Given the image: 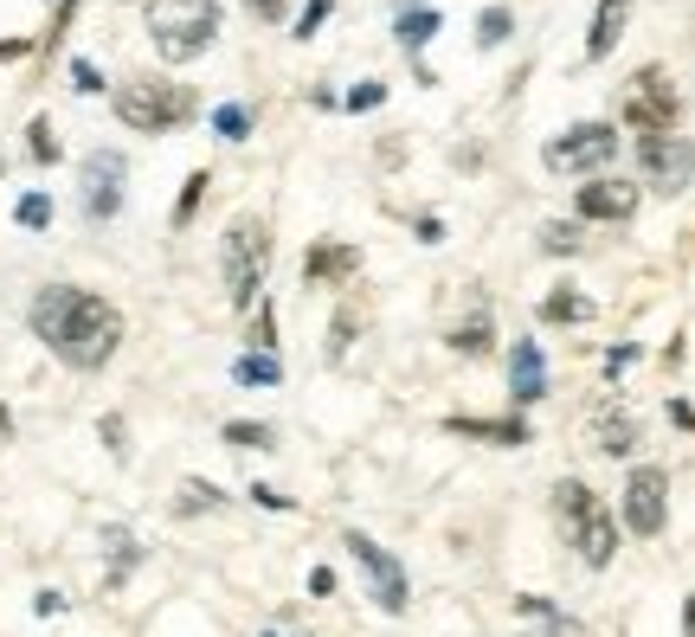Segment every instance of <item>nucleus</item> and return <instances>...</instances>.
<instances>
[{"label":"nucleus","instance_id":"f257e3e1","mask_svg":"<svg viewBox=\"0 0 695 637\" xmlns=\"http://www.w3.org/2000/svg\"><path fill=\"white\" fill-rule=\"evenodd\" d=\"M26 329L46 342L52 360H65L71 373H97L110 354L123 348V309L84 283H39Z\"/></svg>","mask_w":695,"mask_h":637},{"label":"nucleus","instance_id":"f03ea898","mask_svg":"<svg viewBox=\"0 0 695 637\" xmlns=\"http://www.w3.org/2000/svg\"><path fill=\"white\" fill-rule=\"evenodd\" d=\"M142 26H148L155 52L168 65H194L219 39V0H148L142 7Z\"/></svg>","mask_w":695,"mask_h":637},{"label":"nucleus","instance_id":"7ed1b4c3","mask_svg":"<svg viewBox=\"0 0 695 637\" xmlns=\"http://www.w3.org/2000/svg\"><path fill=\"white\" fill-rule=\"evenodd\" d=\"M110 103H117V123L142 130V136H168V130L194 123V110H200L194 90L174 84V77H130V84L110 90Z\"/></svg>","mask_w":695,"mask_h":637},{"label":"nucleus","instance_id":"20e7f679","mask_svg":"<svg viewBox=\"0 0 695 637\" xmlns=\"http://www.w3.org/2000/svg\"><path fill=\"white\" fill-rule=\"evenodd\" d=\"M219 271H225V303L232 309H258V290H265V271H271V225L258 212H239L225 225Z\"/></svg>","mask_w":695,"mask_h":637},{"label":"nucleus","instance_id":"39448f33","mask_svg":"<svg viewBox=\"0 0 695 637\" xmlns=\"http://www.w3.org/2000/svg\"><path fill=\"white\" fill-rule=\"evenodd\" d=\"M554 522L586 566H612V554H619V522L606 515V502L586 490L580 477L554 483Z\"/></svg>","mask_w":695,"mask_h":637},{"label":"nucleus","instance_id":"423d86ee","mask_svg":"<svg viewBox=\"0 0 695 637\" xmlns=\"http://www.w3.org/2000/svg\"><path fill=\"white\" fill-rule=\"evenodd\" d=\"M619 117H625V130H637V136H670L676 130V84H670V71L663 65L637 71L625 84V97H619Z\"/></svg>","mask_w":695,"mask_h":637},{"label":"nucleus","instance_id":"0eeeda50","mask_svg":"<svg viewBox=\"0 0 695 637\" xmlns=\"http://www.w3.org/2000/svg\"><path fill=\"white\" fill-rule=\"evenodd\" d=\"M342 548H348V554H354V566L367 573V592H374V605H380V612H406V605H413V586H406V566L393 561V554H387V548H380L374 535H361V528H348V535H342Z\"/></svg>","mask_w":695,"mask_h":637},{"label":"nucleus","instance_id":"6e6552de","mask_svg":"<svg viewBox=\"0 0 695 637\" xmlns=\"http://www.w3.org/2000/svg\"><path fill=\"white\" fill-rule=\"evenodd\" d=\"M612 155H619V130H612V123H573L566 136H554L541 148V161H548L554 174H599Z\"/></svg>","mask_w":695,"mask_h":637},{"label":"nucleus","instance_id":"1a4fd4ad","mask_svg":"<svg viewBox=\"0 0 695 637\" xmlns=\"http://www.w3.org/2000/svg\"><path fill=\"white\" fill-rule=\"evenodd\" d=\"M663 522H670V470L637 464V470L625 477V528L637 535V541H657Z\"/></svg>","mask_w":695,"mask_h":637},{"label":"nucleus","instance_id":"9d476101","mask_svg":"<svg viewBox=\"0 0 695 637\" xmlns=\"http://www.w3.org/2000/svg\"><path fill=\"white\" fill-rule=\"evenodd\" d=\"M123 174H130V161L117 148H90L84 155V194H77V207H84L90 225H110L123 212Z\"/></svg>","mask_w":695,"mask_h":637},{"label":"nucleus","instance_id":"9b49d317","mask_svg":"<svg viewBox=\"0 0 695 637\" xmlns=\"http://www.w3.org/2000/svg\"><path fill=\"white\" fill-rule=\"evenodd\" d=\"M637 168L657 194H683L695 181V142L690 136H637Z\"/></svg>","mask_w":695,"mask_h":637},{"label":"nucleus","instance_id":"f8f14e48","mask_svg":"<svg viewBox=\"0 0 695 637\" xmlns=\"http://www.w3.org/2000/svg\"><path fill=\"white\" fill-rule=\"evenodd\" d=\"M573 212H580V219H599V225H625L631 212H637V181H619V174H593V181H580V194H573Z\"/></svg>","mask_w":695,"mask_h":637},{"label":"nucleus","instance_id":"ddd939ff","mask_svg":"<svg viewBox=\"0 0 695 637\" xmlns=\"http://www.w3.org/2000/svg\"><path fill=\"white\" fill-rule=\"evenodd\" d=\"M509 400H515V406L548 400V354H541L535 335H515V342H509Z\"/></svg>","mask_w":695,"mask_h":637},{"label":"nucleus","instance_id":"4468645a","mask_svg":"<svg viewBox=\"0 0 695 637\" xmlns=\"http://www.w3.org/2000/svg\"><path fill=\"white\" fill-rule=\"evenodd\" d=\"M354 271H361V252L342 245V238H316V245L303 252V283H316V290H322V283H348Z\"/></svg>","mask_w":695,"mask_h":637},{"label":"nucleus","instance_id":"2eb2a0df","mask_svg":"<svg viewBox=\"0 0 695 637\" xmlns=\"http://www.w3.org/2000/svg\"><path fill=\"white\" fill-rule=\"evenodd\" d=\"M625 20H631V0H599L593 33H586V59H612V46L625 39Z\"/></svg>","mask_w":695,"mask_h":637},{"label":"nucleus","instance_id":"dca6fc26","mask_svg":"<svg viewBox=\"0 0 695 637\" xmlns=\"http://www.w3.org/2000/svg\"><path fill=\"white\" fill-rule=\"evenodd\" d=\"M444 431L477 438V444H528V438H535L528 419H444Z\"/></svg>","mask_w":695,"mask_h":637},{"label":"nucleus","instance_id":"f3484780","mask_svg":"<svg viewBox=\"0 0 695 637\" xmlns=\"http://www.w3.org/2000/svg\"><path fill=\"white\" fill-rule=\"evenodd\" d=\"M593 451L631 457V451H637V419H625V413H599V419H593Z\"/></svg>","mask_w":695,"mask_h":637},{"label":"nucleus","instance_id":"a211bd4d","mask_svg":"<svg viewBox=\"0 0 695 637\" xmlns=\"http://www.w3.org/2000/svg\"><path fill=\"white\" fill-rule=\"evenodd\" d=\"M599 309H593V296H580V290H548L541 296V322H593Z\"/></svg>","mask_w":695,"mask_h":637},{"label":"nucleus","instance_id":"6ab92c4d","mask_svg":"<svg viewBox=\"0 0 695 637\" xmlns=\"http://www.w3.org/2000/svg\"><path fill=\"white\" fill-rule=\"evenodd\" d=\"M438 26H444V20H438V13H431V7H406V13H400V20H393V39H400V46H406V52H418V46H425V39H431V33H438Z\"/></svg>","mask_w":695,"mask_h":637},{"label":"nucleus","instance_id":"aec40b11","mask_svg":"<svg viewBox=\"0 0 695 637\" xmlns=\"http://www.w3.org/2000/svg\"><path fill=\"white\" fill-rule=\"evenodd\" d=\"M219 438H225L232 451H271V444H278V431H271V425H258V419H232V425H219Z\"/></svg>","mask_w":695,"mask_h":637},{"label":"nucleus","instance_id":"412c9836","mask_svg":"<svg viewBox=\"0 0 695 637\" xmlns=\"http://www.w3.org/2000/svg\"><path fill=\"white\" fill-rule=\"evenodd\" d=\"M444 342H451L458 354H471V360H477V354H496V329H489V316H471V322H464V329H451Z\"/></svg>","mask_w":695,"mask_h":637},{"label":"nucleus","instance_id":"4be33fe9","mask_svg":"<svg viewBox=\"0 0 695 637\" xmlns=\"http://www.w3.org/2000/svg\"><path fill=\"white\" fill-rule=\"evenodd\" d=\"M232 380L239 387H278V354H245V360H232Z\"/></svg>","mask_w":695,"mask_h":637},{"label":"nucleus","instance_id":"5701e85b","mask_svg":"<svg viewBox=\"0 0 695 637\" xmlns=\"http://www.w3.org/2000/svg\"><path fill=\"white\" fill-rule=\"evenodd\" d=\"M541 252H560V258H573V252H586V232H580L573 219H548V225H541Z\"/></svg>","mask_w":695,"mask_h":637},{"label":"nucleus","instance_id":"b1692460","mask_svg":"<svg viewBox=\"0 0 695 637\" xmlns=\"http://www.w3.org/2000/svg\"><path fill=\"white\" fill-rule=\"evenodd\" d=\"M225 495L212 490V483H200V477H187L181 483V495H174V515H207V509H219Z\"/></svg>","mask_w":695,"mask_h":637},{"label":"nucleus","instance_id":"393cba45","mask_svg":"<svg viewBox=\"0 0 695 637\" xmlns=\"http://www.w3.org/2000/svg\"><path fill=\"white\" fill-rule=\"evenodd\" d=\"M212 136H219V142H252V110H245V103L212 110Z\"/></svg>","mask_w":695,"mask_h":637},{"label":"nucleus","instance_id":"a878e982","mask_svg":"<svg viewBox=\"0 0 695 637\" xmlns=\"http://www.w3.org/2000/svg\"><path fill=\"white\" fill-rule=\"evenodd\" d=\"M207 181H212V174H187V187H181V200H174V232H187V219L200 212V200H207Z\"/></svg>","mask_w":695,"mask_h":637},{"label":"nucleus","instance_id":"bb28decb","mask_svg":"<svg viewBox=\"0 0 695 637\" xmlns=\"http://www.w3.org/2000/svg\"><path fill=\"white\" fill-rule=\"evenodd\" d=\"M509 33H515V20H509V13H502V7H484V13H477V46H502V39H509Z\"/></svg>","mask_w":695,"mask_h":637},{"label":"nucleus","instance_id":"cd10ccee","mask_svg":"<svg viewBox=\"0 0 695 637\" xmlns=\"http://www.w3.org/2000/svg\"><path fill=\"white\" fill-rule=\"evenodd\" d=\"M271 348H278V309L258 303L252 309V354H271Z\"/></svg>","mask_w":695,"mask_h":637},{"label":"nucleus","instance_id":"c85d7f7f","mask_svg":"<svg viewBox=\"0 0 695 637\" xmlns=\"http://www.w3.org/2000/svg\"><path fill=\"white\" fill-rule=\"evenodd\" d=\"M13 219H20L26 232H46V225H52V200H46V194H20Z\"/></svg>","mask_w":695,"mask_h":637},{"label":"nucleus","instance_id":"c756f323","mask_svg":"<svg viewBox=\"0 0 695 637\" xmlns=\"http://www.w3.org/2000/svg\"><path fill=\"white\" fill-rule=\"evenodd\" d=\"M26 148H33V161H39V168H52V161H59V136H52V123H46V117L26 130Z\"/></svg>","mask_w":695,"mask_h":637},{"label":"nucleus","instance_id":"7c9ffc66","mask_svg":"<svg viewBox=\"0 0 695 637\" xmlns=\"http://www.w3.org/2000/svg\"><path fill=\"white\" fill-rule=\"evenodd\" d=\"M71 90H84V97H97V90H103V71L90 65V59H71Z\"/></svg>","mask_w":695,"mask_h":637},{"label":"nucleus","instance_id":"2f4dec72","mask_svg":"<svg viewBox=\"0 0 695 637\" xmlns=\"http://www.w3.org/2000/svg\"><path fill=\"white\" fill-rule=\"evenodd\" d=\"M348 348H354V322H348V316H336V322H329V360H342Z\"/></svg>","mask_w":695,"mask_h":637},{"label":"nucleus","instance_id":"473e14b6","mask_svg":"<svg viewBox=\"0 0 695 637\" xmlns=\"http://www.w3.org/2000/svg\"><path fill=\"white\" fill-rule=\"evenodd\" d=\"M380 97H387V84H354V90H348V110H374Z\"/></svg>","mask_w":695,"mask_h":637},{"label":"nucleus","instance_id":"72a5a7b5","mask_svg":"<svg viewBox=\"0 0 695 637\" xmlns=\"http://www.w3.org/2000/svg\"><path fill=\"white\" fill-rule=\"evenodd\" d=\"M252 7V20H265V26H278L283 13H290V0H245Z\"/></svg>","mask_w":695,"mask_h":637},{"label":"nucleus","instance_id":"f704fd0d","mask_svg":"<svg viewBox=\"0 0 695 637\" xmlns=\"http://www.w3.org/2000/svg\"><path fill=\"white\" fill-rule=\"evenodd\" d=\"M322 20H329V0H309V7H303V26H296V39H309Z\"/></svg>","mask_w":695,"mask_h":637},{"label":"nucleus","instance_id":"c9c22d12","mask_svg":"<svg viewBox=\"0 0 695 637\" xmlns=\"http://www.w3.org/2000/svg\"><path fill=\"white\" fill-rule=\"evenodd\" d=\"M252 502H265V509H290V495L271 490V483H252Z\"/></svg>","mask_w":695,"mask_h":637},{"label":"nucleus","instance_id":"e433bc0d","mask_svg":"<svg viewBox=\"0 0 695 637\" xmlns=\"http://www.w3.org/2000/svg\"><path fill=\"white\" fill-rule=\"evenodd\" d=\"M97 431H103V444H110V451H117V457H123V419H117V413H110V419L97 425Z\"/></svg>","mask_w":695,"mask_h":637},{"label":"nucleus","instance_id":"4c0bfd02","mask_svg":"<svg viewBox=\"0 0 695 637\" xmlns=\"http://www.w3.org/2000/svg\"><path fill=\"white\" fill-rule=\"evenodd\" d=\"M309 592H316V599H329V592H336V573H329V566H316V573H309Z\"/></svg>","mask_w":695,"mask_h":637},{"label":"nucleus","instance_id":"58836bf2","mask_svg":"<svg viewBox=\"0 0 695 637\" xmlns=\"http://www.w3.org/2000/svg\"><path fill=\"white\" fill-rule=\"evenodd\" d=\"M7 438H13V413H7V406H0V444H7Z\"/></svg>","mask_w":695,"mask_h":637},{"label":"nucleus","instance_id":"ea45409f","mask_svg":"<svg viewBox=\"0 0 695 637\" xmlns=\"http://www.w3.org/2000/svg\"><path fill=\"white\" fill-rule=\"evenodd\" d=\"M406 7H418V0H400V13H406Z\"/></svg>","mask_w":695,"mask_h":637},{"label":"nucleus","instance_id":"a19ab883","mask_svg":"<svg viewBox=\"0 0 695 637\" xmlns=\"http://www.w3.org/2000/svg\"><path fill=\"white\" fill-rule=\"evenodd\" d=\"M271 637H283V632H271Z\"/></svg>","mask_w":695,"mask_h":637}]
</instances>
